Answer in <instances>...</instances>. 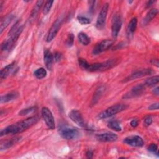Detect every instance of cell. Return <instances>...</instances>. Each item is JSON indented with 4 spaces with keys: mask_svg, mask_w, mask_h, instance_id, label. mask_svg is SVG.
<instances>
[{
    "mask_svg": "<svg viewBox=\"0 0 159 159\" xmlns=\"http://www.w3.org/2000/svg\"><path fill=\"white\" fill-rule=\"evenodd\" d=\"M38 119L37 117L33 116L10 125L1 131L0 135L2 137L8 134H17L21 133L35 125L37 122Z\"/></svg>",
    "mask_w": 159,
    "mask_h": 159,
    "instance_id": "1",
    "label": "cell"
},
{
    "mask_svg": "<svg viewBox=\"0 0 159 159\" xmlns=\"http://www.w3.org/2000/svg\"><path fill=\"white\" fill-rule=\"evenodd\" d=\"M78 63L81 68L86 71L91 72L102 71L111 69L116 66L117 64V60L112 59L100 63H89L85 59L80 58L78 59Z\"/></svg>",
    "mask_w": 159,
    "mask_h": 159,
    "instance_id": "2",
    "label": "cell"
},
{
    "mask_svg": "<svg viewBox=\"0 0 159 159\" xmlns=\"http://www.w3.org/2000/svg\"><path fill=\"white\" fill-rule=\"evenodd\" d=\"M127 107L128 106L126 104H117L107 108L106 110L99 113L98 116V117L99 119H104L106 118H109L116 115L117 113H119L125 110Z\"/></svg>",
    "mask_w": 159,
    "mask_h": 159,
    "instance_id": "3",
    "label": "cell"
},
{
    "mask_svg": "<svg viewBox=\"0 0 159 159\" xmlns=\"http://www.w3.org/2000/svg\"><path fill=\"white\" fill-rule=\"evenodd\" d=\"M80 131L74 127H63L60 129V135L66 140H72L79 137Z\"/></svg>",
    "mask_w": 159,
    "mask_h": 159,
    "instance_id": "4",
    "label": "cell"
},
{
    "mask_svg": "<svg viewBox=\"0 0 159 159\" xmlns=\"http://www.w3.org/2000/svg\"><path fill=\"white\" fill-rule=\"evenodd\" d=\"M41 115L48 128L51 130L55 129V120L51 111L48 107H43L41 110Z\"/></svg>",
    "mask_w": 159,
    "mask_h": 159,
    "instance_id": "5",
    "label": "cell"
},
{
    "mask_svg": "<svg viewBox=\"0 0 159 159\" xmlns=\"http://www.w3.org/2000/svg\"><path fill=\"white\" fill-rule=\"evenodd\" d=\"M114 41L112 40L106 39L97 43L93 50V55H98L103 52H105L109 49L113 45Z\"/></svg>",
    "mask_w": 159,
    "mask_h": 159,
    "instance_id": "6",
    "label": "cell"
},
{
    "mask_svg": "<svg viewBox=\"0 0 159 159\" xmlns=\"http://www.w3.org/2000/svg\"><path fill=\"white\" fill-rule=\"evenodd\" d=\"M108 9H109V4L108 3H106L103 5L102 7L101 8L99 13V15L96 20V27L99 30L102 29L105 25Z\"/></svg>",
    "mask_w": 159,
    "mask_h": 159,
    "instance_id": "7",
    "label": "cell"
},
{
    "mask_svg": "<svg viewBox=\"0 0 159 159\" xmlns=\"http://www.w3.org/2000/svg\"><path fill=\"white\" fill-rule=\"evenodd\" d=\"M145 88L146 86L143 84H139L134 86L129 91L124 94L122 98L124 99H131L139 96L145 91Z\"/></svg>",
    "mask_w": 159,
    "mask_h": 159,
    "instance_id": "8",
    "label": "cell"
},
{
    "mask_svg": "<svg viewBox=\"0 0 159 159\" xmlns=\"http://www.w3.org/2000/svg\"><path fill=\"white\" fill-rule=\"evenodd\" d=\"M62 21H63L62 19L59 17L57 20H55V21L53 22V24L51 26V27L48 31V33L47 34V36L46 40L47 42H50L55 37V36L57 35V34L61 25Z\"/></svg>",
    "mask_w": 159,
    "mask_h": 159,
    "instance_id": "9",
    "label": "cell"
},
{
    "mask_svg": "<svg viewBox=\"0 0 159 159\" xmlns=\"http://www.w3.org/2000/svg\"><path fill=\"white\" fill-rule=\"evenodd\" d=\"M122 24V18L118 14L114 15L112 20V26H111V32L112 35L113 37L116 38L117 37Z\"/></svg>",
    "mask_w": 159,
    "mask_h": 159,
    "instance_id": "10",
    "label": "cell"
},
{
    "mask_svg": "<svg viewBox=\"0 0 159 159\" xmlns=\"http://www.w3.org/2000/svg\"><path fill=\"white\" fill-rule=\"evenodd\" d=\"M153 73V71L151 68H145L140 70H137L133 73H132L130 76H127L124 80V82H127L129 81H132L137 78H140L147 75H152Z\"/></svg>",
    "mask_w": 159,
    "mask_h": 159,
    "instance_id": "11",
    "label": "cell"
},
{
    "mask_svg": "<svg viewBox=\"0 0 159 159\" xmlns=\"http://www.w3.org/2000/svg\"><path fill=\"white\" fill-rule=\"evenodd\" d=\"M123 142L129 146L140 147L144 144V142L142 137L139 135H131L125 137Z\"/></svg>",
    "mask_w": 159,
    "mask_h": 159,
    "instance_id": "12",
    "label": "cell"
},
{
    "mask_svg": "<svg viewBox=\"0 0 159 159\" xmlns=\"http://www.w3.org/2000/svg\"><path fill=\"white\" fill-rule=\"evenodd\" d=\"M69 117L71 119V120L76 124L78 125L81 127H85V123L83 120V116L81 115V113L76 109L71 110L69 112Z\"/></svg>",
    "mask_w": 159,
    "mask_h": 159,
    "instance_id": "13",
    "label": "cell"
},
{
    "mask_svg": "<svg viewBox=\"0 0 159 159\" xmlns=\"http://www.w3.org/2000/svg\"><path fill=\"white\" fill-rule=\"evenodd\" d=\"M96 139L100 142H114L117 139V135L112 132H105L96 135Z\"/></svg>",
    "mask_w": 159,
    "mask_h": 159,
    "instance_id": "14",
    "label": "cell"
},
{
    "mask_svg": "<svg viewBox=\"0 0 159 159\" xmlns=\"http://www.w3.org/2000/svg\"><path fill=\"white\" fill-rule=\"evenodd\" d=\"M20 140V137H16L4 140L3 142H1V145H0L1 150L2 151V150H6L11 148L12 146H13L16 143H17Z\"/></svg>",
    "mask_w": 159,
    "mask_h": 159,
    "instance_id": "15",
    "label": "cell"
},
{
    "mask_svg": "<svg viewBox=\"0 0 159 159\" xmlns=\"http://www.w3.org/2000/svg\"><path fill=\"white\" fill-rule=\"evenodd\" d=\"M43 59L44 63L48 70H52V65L53 62V54L49 50H45L43 53Z\"/></svg>",
    "mask_w": 159,
    "mask_h": 159,
    "instance_id": "16",
    "label": "cell"
},
{
    "mask_svg": "<svg viewBox=\"0 0 159 159\" xmlns=\"http://www.w3.org/2000/svg\"><path fill=\"white\" fill-rule=\"evenodd\" d=\"M14 18V15L12 14H9L1 19L0 24V34H1L3 30L9 25Z\"/></svg>",
    "mask_w": 159,
    "mask_h": 159,
    "instance_id": "17",
    "label": "cell"
},
{
    "mask_svg": "<svg viewBox=\"0 0 159 159\" xmlns=\"http://www.w3.org/2000/svg\"><path fill=\"white\" fill-rule=\"evenodd\" d=\"M105 89H106V87L104 86H100L96 89L91 100L92 105H95L99 101V100L102 96L103 93H104Z\"/></svg>",
    "mask_w": 159,
    "mask_h": 159,
    "instance_id": "18",
    "label": "cell"
},
{
    "mask_svg": "<svg viewBox=\"0 0 159 159\" xmlns=\"http://www.w3.org/2000/svg\"><path fill=\"white\" fill-rule=\"evenodd\" d=\"M19 96V93L16 91H11L10 93H8L4 95H2L1 96L0 102L1 104L6 103L10 102L11 101H13L17 98Z\"/></svg>",
    "mask_w": 159,
    "mask_h": 159,
    "instance_id": "19",
    "label": "cell"
},
{
    "mask_svg": "<svg viewBox=\"0 0 159 159\" xmlns=\"http://www.w3.org/2000/svg\"><path fill=\"white\" fill-rule=\"evenodd\" d=\"M158 14V10L157 9H150L147 14H146L145 17L142 20V25H147L149 22H150L153 18L156 17Z\"/></svg>",
    "mask_w": 159,
    "mask_h": 159,
    "instance_id": "20",
    "label": "cell"
},
{
    "mask_svg": "<svg viewBox=\"0 0 159 159\" xmlns=\"http://www.w3.org/2000/svg\"><path fill=\"white\" fill-rule=\"evenodd\" d=\"M16 64V61H12L10 64L6 65L5 67L1 69L0 72V78L1 80L6 78L12 71Z\"/></svg>",
    "mask_w": 159,
    "mask_h": 159,
    "instance_id": "21",
    "label": "cell"
},
{
    "mask_svg": "<svg viewBox=\"0 0 159 159\" xmlns=\"http://www.w3.org/2000/svg\"><path fill=\"white\" fill-rule=\"evenodd\" d=\"M137 19L136 17H133L130 20V21L129 22L127 25V32L128 35H132L134 33L137 28Z\"/></svg>",
    "mask_w": 159,
    "mask_h": 159,
    "instance_id": "22",
    "label": "cell"
},
{
    "mask_svg": "<svg viewBox=\"0 0 159 159\" xmlns=\"http://www.w3.org/2000/svg\"><path fill=\"white\" fill-rule=\"evenodd\" d=\"M43 2H44V1H41V0L37 1L36 2L35 6H34V7L31 11V13H30V18L32 19H34L37 17V16L39 12V10L40 9L41 7L42 6V4Z\"/></svg>",
    "mask_w": 159,
    "mask_h": 159,
    "instance_id": "23",
    "label": "cell"
},
{
    "mask_svg": "<svg viewBox=\"0 0 159 159\" xmlns=\"http://www.w3.org/2000/svg\"><path fill=\"white\" fill-rule=\"evenodd\" d=\"M158 82H159V76L158 75H156L145 80V81L143 83V84L145 86H153L158 84Z\"/></svg>",
    "mask_w": 159,
    "mask_h": 159,
    "instance_id": "24",
    "label": "cell"
},
{
    "mask_svg": "<svg viewBox=\"0 0 159 159\" xmlns=\"http://www.w3.org/2000/svg\"><path fill=\"white\" fill-rule=\"evenodd\" d=\"M78 37L80 42L84 45H88L91 42L90 38L86 35V34L84 32L79 33L78 35Z\"/></svg>",
    "mask_w": 159,
    "mask_h": 159,
    "instance_id": "25",
    "label": "cell"
},
{
    "mask_svg": "<svg viewBox=\"0 0 159 159\" xmlns=\"http://www.w3.org/2000/svg\"><path fill=\"white\" fill-rule=\"evenodd\" d=\"M107 127L109 129H111L114 131H117V132H119L122 130L120 124L119 122L117 120H111V121L109 122L108 124H107Z\"/></svg>",
    "mask_w": 159,
    "mask_h": 159,
    "instance_id": "26",
    "label": "cell"
},
{
    "mask_svg": "<svg viewBox=\"0 0 159 159\" xmlns=\"http://www.w3.org/2000/svg\"><path fill=\"white\" fill-rule=\"evenodd\" d=\"M34 76L38 79H42L45 78L47 75V71L43 68H40L37 69L34 73Z\"/></svg>",
    "mask_w": 159,
    "mask_h": 159,
    "instance_id": "27",
    "label": "cell"
},
{
    "mask_svg": "<svg viewBox=\"0 0 159 159\" xmlns=\"http://www.w3.org/2000/svg\"><path fill=\"white\" fill-rule=\"evenodd\" d=\"M53 3V1H47L45 2L44 7L43 9V14L44 15L47 14L50 12Z\"/></svg>",
    "mask_w": 159,
    "mask_h": 159,
    "instance_id": "28",
    "label": "cell"
},
{
    "mask_svg": "<svg viewBox=\"0 0 159 159\" xmlns=\"http://www.w3.org/2000/svg\"><path fill=\"white\" fill-rule=\"evenodd\" d=\"M35 107L33 106V107H28V108H25V109H22L19 112V114L20 116H25V115H27L29 113H31L33 111H34L35 110Z\"/></svg>",
    "mask_w": 159,
    "mask_h": 159,
    "instance_id": "29",
    "label": "cell"
},
{
    "mask_svg": "<svg viewBox=\"0 0 159 159\" xmlns=\"http://www.w3.org/2000/svg\"><path fill=\"white\" fill-rule=\"evenodd\" d=\"M77 19L78 22L81 24H89L91 22V20L89 18L84 17V16H78L77 17Z\"/></svg>",
    "mask_w": 159,
    "mask_h": 159,
    "instance_id": "30",
    "label": "cell"
},
{
    "mask_svg": "<svg viewBox=\"0 0 159 159\" xmlns=\"http://www.w3.org/2000/svg\"><path fill=\"white\" fill-rule=\"evenodd\" d=\"M148 150L152 153L158 154V147L155 143H151L148 147Z\"/></svg>",
    "mask_w": 159,
    "mask_h": 159,
    "instance_id": "31",
    "label": "cell"
},
{
    "mask_svg": "<svg viewBox=\"0 0 159 159\" xmlns=\"http://www.w3.org/2000/svg\"><path fill=\"white\" fill-rule=\"evenodd\" d=\"M73 42H74V35L73 34H70L68 35V36L66 39V45L68 47H71L73 45Z\"/></svg>",
    "mask_w": 159,
    "mask_h": 159,
    "instance_id": "32",
    "label": "cell"
},
{
    "mask_svg": "<svg viewBox=\"0 0 159 159\" xmlns=\"http://www.w3.org/2000/svg\"><path fill=\"white\" fill-rule=\"evenodd\" d=\"M53 61L58 62L61 58V54L60 52H56L53 55Z\"/></svg>",
    "mask_w": 159,
    "mask_h": 159,
    "instance_id": "33",
    "label": "cell"
},
{
    "mask_svg": "<svg viewBox=\"0 0 159 159\" xmlns=\"http://www.w3.org/2000/svg\"><path fill=\"white\" fill-rule=\"evenodd\" d=\"M152 118L150 116H147L145 117V119H144V124L146 126H149L152 124Z\"/></svg>",
    "mask_w": 159,
    "mask_h": 159,
    "instance_id": "34",
    "label": "cell"
},
{
    "mask_svg": "<svg viewBox=\"0 0 159 159\" xmlns=\"http://www.w3.org/2000/svg\"><path fill=\"white\" fill-rule=\"evenodd\" d=\"M148 110H158V102H156L151 104L148 107Z\"/></svg>",
    "mask_w": 159,
    "mask_h": 159,
    "instance_id": "35",
    "label": "cell"
},
{
    "mask_svg": "<svg viewBox=\"0 0 159 159\" xmlns=\"http://www.w3.org/2000/svg\"><path fill=\"white\" fill-rule=\"evenodd\" d=\"M130 124L132 127H136L138 125V120L136 119H133L131 120Z\"/></svg>",
    "mask_w": 159,
    "mask_h": 159,
    "instance_id": "36",
    "label": "cell"
},
{
    "mask_svg": "<svg viewBox=\"0 0 159 159\" xmlns=\"http://www.w3.org/2000/svg\"><path fill=\"white\" fill-rule=\"evenodd\" d=\"M86 155L87 158H91L93 157V152L91 150H88V151L86 152Z\"/></svg>",
    "mask_w": 159,
    "mask_h": 159,
    "instance_id": "37",
    "label": "cell"
},
{
    "mask_svg": "<svg viewBox=\"0 0 159 159\" xmlns=\"http://www.w3.org/2000/svg\"><path fill=\"white\" fill-rule=\"evenodd\" d=\"M152 93L153 94H155V96H158L159 94V88L157 86L156 88H155L153 90H152Z\"/></svg>",
    "mask_w": 159,
    "mask_h": 159,
    "instance_id": "38",
    "label": "cell"
},
{
    "mask_svg": "<svg viewBox=\"0 0 159 159\" xmlns=\"http://www.w3.org/2000/svg\"><path fill=\"white\" fill-rule=\"evenodd\" d=\"M151 63L155 65L157 67H158V60L157 59H153V60H152L151 61Z\"/></svg>",
    "mask_w": 159,
    "mask_h": 159,
    "instance_id": "39",
    "label": "cell"
},
{
    "mask_svg": "<svg viewBox=\"0 0 159 159\" xmlns=\"http://www.w3.org/2000/svg\"><path fill=\"white\" fill-rule=\"evenodd\" d=\"M155 2V1H148V2H147V4H146V7H150Z\"/></svg>",
    "mask_w": 159,
    "mask_h": 159,
    "instance_id": "40",
    "label": "cell"
}]
</instances>
